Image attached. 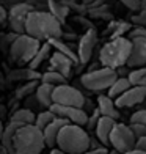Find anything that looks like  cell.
<instances>
[{"label":"cell","instance_id":"1","mask_svg":"<svg viewBox=\"0 0 146 154\" xmlns=\"http://www.w3.org/2000/svg\"><path fill=\"white\" fill-rule=\"evenodd\" d=\"M25 33L38 38L41 41H49L52 38H61L63 24L47 10H33L27 19Z\"/></svg>","mask_w":146,"mask_h":154},{"label":"cell","instance_id":"2","mask_svg":"<svg viewBox=\"0 0 146 154\" xmlns=\"http://www.w3.org/2000/svg\"><path fill=\"white\" fill-rule=\"evenodd\" d=\"M90 145H91V137L88 135L85 126L74 123L66 124L57 140V148L63 149L68 154H83L90 149Z\"/></svg>","mask_w":146,"mask_h":154},{"label":"cell","instance_id":"3","mask_svg":"<svg viewBox=\"0 0 146 154\" xmlns=\"http://www.w3.org/2000/svg\"><path fill=\"white\" fill-rule=\"evenodd\" d=\"M44 148H47V145L43 129L36 124L20 126L14 138L16 154H43Z\"/></svg>","mask_w":146,"mask_h":154},{"label":"cell","instance_id":"4","mask_svg":"<svg viewBox=\"0 0 146 154\" xmlns=\"http://www.w3.org/2000/svg\"><path fill=\"white\" fill-rule=\"evenodd\" d=\"M130 52H132V41L126 36H120V38L110 39L101 49L99 61L102 63V66L118 69L120 66L127 65Z\"/></svg>","mask_w":146,"mask_h":154},{"label":"cell","instance_id":"5","mask_svg":"<svg viewBox=\"0 0 146 154\" xmlns=\"http://www.w3.org/2000/svg\"><path fill=\"white\" fill-rule=\"evenodd\" d=\"M41 44V39L32 36L29 33L19 35L17 39L13 43L8 52V61L14 65H30V61L38 54Z\"/></svg>","mask_w":146,"mask_h":154},{"label":"cell","instance_id":"6","mask_svg":"<svg viewBox=\"0 0 146 154\" xmlns=\"http://www.w3.org/2000/svg\"><path fill=\"white\" fill-rule=\"evenodd\" d=\"M118 77L120 75H118L116 69L102 66L99 69H96V71H87L85 74H82L80 80L88 91L101 94L102 91H108Z\"/></svg>","mask_w":146,"mask_h":154},{"label":"cell","instance_id":"7","mask_svg":"<svg viewBox=\"0 0 146 154\" xmlns=\"http://www.w3.org/2000/svg\"><path fill=\"white\" fill-rule=\"evenodd\" d=\"M137 137L135 134L132 132L130 126L127 124H121V123H116V126L113 128L112 134H110V146L113 149L120 151L121 154H126L132 149L137 148Z\"/></svg>","mask_w":146,"mask_h":154},{"label":"cell","instance_id":"8","mask_svg":"<svg viewBox=\"0 0 146 154\" xmlns=\"http://www.w3.org/2000/svg\"><path fill=\"white\" fill-rule=\"evenodd\" d=\"M35 10V6L30 2H17L13 3L8 8V27L11 32H16L19 35L25 33L27 29V19L30 13Z\"/></svg>","mask_w":146,"mask_h":154},{"label":"cell","instance_id":"9","mask_svg":"<svg viewBox=\"0 0 146 154\" xmlns=\"http://www.w3.org/2000/svg\"><path fill=\"white\" fill-rule=\"evenodd\" d=\"M85 96L75 85H69L63 83L60 87H55L53 90V104H61V106H71V107H83Z\"/></svg>","mask_w":146,"mask_h":154},{"label":"cell","instance_id":"10","mask_svg":"<svg viewBox=\"0 0 146 154\" xmlns=\"http://www.w3.org/2000/svg\"><path fill=\"white\" fill-rule=\"evenodd\" d=\"M97 44V32L96 29H88L85 33L82 35V38L79 39V49H77V54H79V58H80V65H87V63L91 60L93 57V52H94V47Z\"/></svg>","mask_w":146,"mask_h":154},{"label":"cell","instance_id":"11","mask_svg":"<svg viewBox=\"0 0 146 154\" xmlns=\"http://www.w3.org/2000/svg\"><path fill=\"white\" fill-rule=\"evenodd\" d=\"M50 110L57 116H63L66 120H69L74 124L79 126H87L90 115L80 107H71V106H61V104H52Z\"/></svg>","mask_w":146,"mask_h":154},{"label":"cell","instance_id":"12","mask_svg":"<svg viewBox=\"0 0 146 154\" xmlns=\"http://www.w3.org/2000/svg\"><path fill=\"white\" fill-rule=\"evenodd\" d=\"M146 99V87H134L132 85L124 94H121L118 99H115L116 106L120 109H129L144 102Z\"/></svg>","mask_w":146,"mask_h":154},{"label":"cell","instance_id":"13","mask_svg":"<svg viewBox=\"0 0 146 154\" xmlns=\"http://www.w3.org/2000/svg\"><path fill=\"white\" fill-rule=\"evenodd\" d=\"M132 41V52L127 61L130 68H141L146 65V38H135Z\"/></svg>","mask_w":146,"mask_h":154},{"label":"cell","instance_id":"14","mask_svg":"<svg viewBox=\"0 0 146 154\" xmlns=\"http://www.w3.org/2000/svg\"><path fill=\"white\" fill-rule=\"evenodd\" d=\"M49 69H53V71H58L61 72L65 77H71V72H72V66L75 65V63L66 57L65 54H61L58 51H55L52 52L50 55V58H49Z\"/></svg>","mask_w":146,"mask_h":154},{"label":"cell","instance_id":"15","mask_svg":"<svg viewBox=\"0 0 146 154\" xmlns=\"http://www.w3.org/2000/svg\"><path fill=\"white\" fill-rule=\"evenodd\" d=\"M69 123H71V121L66 120V118L57 116V118H55V120L44 129V138H46L47 148L52 149V148H55V146H57V140H58V135H60L61 129H63L66 124H69Z\"/></svg>","mask_w":146,"mask_h":154},{"label":"cell","instance_id":"16","mask_svg":"<svg viewBox=\"0 0 146 154\" xmlns=\"http://www.w3.org/2000/svg\"><path fill=\"white\" fill-rule=\"evenodd\" d=\"M43 74H39L38 69H33L30 66H20L16 69H10L6 74L8 82H29V80H41Z\"/></svg>","mask_w":146,"mask_h":154},{"label":"cell","instance_id":"17","mask_svg":"<svg viewBox=\"0 0 146 154\" xmlns=\"http://www.w3.org/2000/svg\"><path fill=\"white\" fill-rule=\"evenodd\" d=\"M116 126V120L110 116H101V120L97 121L94 132H96V138L104 145V146H110V134H112L113 128Z\"/></svg>","mask_w":146,"mask_h":154},{"label":"cell","instance_id":"18","mask_svg":"<svg viewBox=\"0 0 146 154\" xmlns=\"http://www.w3.org/2000/svg\"><path fill=\"white\" fill-rule=\"evenodd\" d=\"M96 106L97 109L101 110V113L104 116H110V118H113V120H118L121 115H120V107L116 106V102L113 97H110L108 94H99L97 96V101H96Z\"/></svg>","mask_w":146,"mask_h":154},{"label":"cell","instance_id":"19","mask_svg":"<svg viewBox=\"0 0 146 154\" xmlns=\"http://www.w3.org/2000/svg\"><path fill=\"white\" fill-rule=\"evenodd\" d=\"M49 43L52 44V47L55 49V51H58L61 54H65L66 57L71 58L75 65H80V58H79V54H77V49L79 46H75V44H66L61 38H52V39H49Z\"/></svg>","mask_w":146,"mask_h":154},{"label":"cell","instance_id":"20","mask_svg":"<svg viewBox=\"0 0 146 154\" xmlns=\"http://www.w3.org/2000/svg\"><path fill=\"white\" fill-rule=\"evenodd\" d=\"M20 126L13 123V121H8V124L2 129V146L5 149H8L10 154H16V149H14V138H16V134L19 131Z\"/></svg>","mask_w":146,"mask_h":154},{"label":"cell","instance_id":"21","mask_svg":"<svg viewBox=\"0 0 146 154\" xmlns=\"http://www.w3.org/2000/svg\"><path fill=\"white\" fill-rule=\"evenodd\" d=\"M35 120H36V113L33 110L27 107H19L10 113L8 121H13L19 126H27V124H35Z\"/></svg>","mask_w":146,"mask_h":154},{"label":"cell","instance_id":"22","mask_svg":"<svg viewBox=\"0 0 146 154\" xmlns=\"http://www.w3.org/2000/svg\"><path fill=\"white\" fill-rule=\"evenodd\" d=\"M53 90H55V87L41 82L38 85V88H36V91H35V94H36V97L39 99V102L44 106V109L52 107V104H53Z\"/></svg>","mask_w":146,"mask_h":154},{"label":"cell","instance_id":"23","mask_svg":"<svg viewBox=\"0 0 146 154\" xmlns=\"http://www.w3.org/2000/svg\"><path fill=\"white\" fill-rule=\"evenodd\" d=\"M47 10L50 11L61 24H63L65 20H66V17H68V14H69V11H71V8H69V6H68L65 2H58V0H49Z\"/></svg>","mask_w":146,"mask_h":154},{"label":"cell","instance_id":"24","mask_svg":"<svg viewBox=\"0 0 146 154\" xmlns=\"http://www.w3.org/2000/svg\"><path fill=\"white\" fill-rule=\"evenodd\" d=\"M130 87H132V83L129 80V77H118L116 82L110 87V90L107 91V94L110 97H113V99H118V97L126 93Z\"/></svg>","mask_w":146,"mask_h":154},{"label":"cell","instance_id":"25","mask_svg":"<svg viewBox=\"0 0 146 154\" xmlns=\"http://www.w3.org/2000/svg\"><path fill=\"white\" fill-rule=\"evenodd\" d=\"M38 80H29V82H22L20 85L14 90V99L17 101H24L25 97H29L30 94H35L38 88Z\"/></svg>","mask_w":146,"mask_h":154},{"label":"cell","instance_id":"26","mask_svg":"<svg viewBox=\"0 0 146 154\" xmlns=\"http://www.w3.org/2000/svg\"><path fill=\"white\" fill-rule=\"evenodd\" d=\"M52 44L50 43H49V41H46V43L43 44V46H41L39 47V51H38V54L36 55H35V58L30 61V68H33V69H38L41 65H43V63L47 60V58H50V52H52Z\"/></svg>","mask_w":146,"mask_h":154},{"label":"cell","instance_id":"27","mask_svg":"<svg viewBox=\"0 0 146 154\" xmlns=\"http://www.w3.org/2000/svg\"><path fill=\"white\" fill-rule=\"evenodd\" d=\"M41 82L49 83V85H52V87H60V85H63V83H68V77H65L58 71L47 69V71L43 74V77H41Z\"/></svg>","mask_w":146,"mask_h":154},{"label":"cell","instance_id":"28","mask_svg":"<svg viewBox=\"0 0 146 154\" xmlns=\"http://www.w3.org/2000/svg\"><path fill=\"white\" fill-rule=\"evenodd\" d=\"M129 80L134 87H146V66L134 68L129 74Z\"/></svg>","mask_w":146,"mask_h":154},{"label":"cell","instance_id":"29","mask_svg":"<svg viewBox=\"0 0 146 154\" xmlns=\"http://www.w3.org/2000/svg\"><path fill=\"white\" fill-rule=\"evenodd\" d=\"M55 118H57V115H55L50 109H46V110H43V112H39V113H36V120H35V124H36L39 129L44 131L47 126L55 120Z\"/></svg>","mask_w":146,"mask_h":154},{"label":"cell","instance_id":"30","mask_svg":"<svg viewBox=\"0 0 146 154\" xmlns=\"http://www.w3.org/2000/svg\"><path fill=\"white\" fill-rule=\"evenodd\" d=\"M130 27H132V25L127 24V22H113V24H110V29H108L110 36H112V39L120 38V36H124V33L129 32Z\"/></svg>","mask_w":146,"mask_h":154},{"label":"cell","instance_id":"31","mask_svg":"<svg viewBox=\"0 0 146 154\" xmlns=\"http://www.w3.org/2000/svg\"><path fill=\"white\" fill-rule=\"evenodd\" d=\"M24 107L33 110L35 113H39V112L46 110V109H44V106L39 102V99L36 97V94H30L29 97H25V99H24Z\"/></svg>","mask_w":146,"mask_h":154},{"label":"cell","instance_id":"32","mask_svg":"<svg viewBox=\"0 0 146 154\" xmlns=\"http://www.w3.org/2000/svg\"><path fill=\"white\" fill-rule=\"evenodd\" d=\"M17 36H19V33H16V32H11V33L3 35V39H2V49H3V54L8 55L10 47H11L13 43H14V41L17 39Z\"/></svg>","mask_w":146,"mask_h":154},{"label":"cell","instance_id":"33","mask_svg":"<svg viewBox=\"0 0 146 154\" xmlns=\"http://www.w3.org/2000/svg\"><path fill=\"white\" fill-rule=\"evenodd\" d=\"M129 123H137V124H144L146 126V109L137 110L130 115V121Z\"/></svg>","mask_w":146,"mask_h":154},{"label":"cell","instance_id":"34","mask_svg":"<svg viewBox=\"0 0 146 154\" xmlns=\"http://www.w3.org/2000/svg\"><path fill=\"white\" fill-rule=\"evenodd\" d=\"M120 2L130 11H140L143 8V0H120Z\"/></svg>","mask_w":146,"mask_h":154},{"label":"cell","instance_id":"35","mask_svg":"<svg viewBox=\"0 0 146 154\" xmlns=\"http://www.w3.org/2000/svg\"><path fill=\"white\" fill-rule=\"evenodd\" d=\"M129 126H130V129H132V132H134V134H135L137 140H140V138L146 137V126H144V124L129 123Z\"/></svg>","mask_w":146,"mask_h":154},{"label":"cell","instance_id":"36","mask_svg":"<svg viewBox=\"0 0 146 154\" xmlns=\"http://www.w3.org/2000/svg\"><path fill=\"white\" fill-rule=\"evenodd\" d=\"M129 39H135V38H146V27L141 25H135L134 29L129 32Z\"/></svg>","mask_w":146,"mask_h":154},{"label":"cell","instance_id":"37","mask_svg":"<svg viewBox=\"0 0 146 154\" xmlns=\"http://www.w3.org/2000/svg\"><path fill=\"white\" fill-rule=\"evenodd\" d=\"M132 22H134L135 25L146 27V8H141L140 11H138V14L132 16Z\"/></svg>","mask_w":146,"mask_h":154},{"label":"cell","instance_id":"38","mask_svg":"<svg viewBox=\"0 0 146 154\" xmlns=\"http://www.w3.org/2000/svg\"><path fill=\"white\" fill-rule=\"evenodd\" d=\"M101 116H102V113H101V110L99 109H96L91 115H90V118H88V123H87V128L88 129H94L96 128V124H97V121L101 120Z\"/></svg>","mask_w":146,"mask_h":154},{"label":"cell","instance_id":"39","mask_svg":"<svg viewBox=\"0 0 146 154\" xmlns=\"http://www.w3.org/2000/svg\"><path fill=\"white\" fill-rule=\"evenodd\" d=\"M0 22L2 25H8V8L6 6H0Z\"/></svg>","mask_w":146,"mask_h":154},{"label":"cell","instance_id":"40","mask_svg":"<svg viewBox=\"0 0 146 154\" xmlns=\"http://www.w3.org/2000/svg\"><path fill=\"white\" fill-rule=\"evenodd\" d=\"M110 151L107 149V146H101V148H94V149H88L83 154H108Z\"/></svg>","mask_w":146,"mask_h":154},{"label":"cell","instance_id":"41","mask_svg":"<svg viewBox=\"0 0 146 154\" xmlns=\"http://www.w3.org/2000/svg\"><path fill=\"white\" fill-rule=\"evenodd\" d=\"M129 68H130V66H127V65H124V66H120V68L116 69L118 75H120V77H129V74H130Z\"/></svg>","mask_w":146,"mask_h":154},{"label":"cell","instance_id":"42","mask_svg":"<svg viewBox=\"0 0 146 154\" xmlns=\"http://www.w3.org/2000/svg\"><path fill=\"white\" fill-rule=\"evenodd\" d=\"M137 148H140V149L146 151V137H143V138L138 140V142H137Z\"/></svg>","mask_w":146,"mask_h":154},{"label":"cell","instance_id":"43","mask_svg":"<svg viewBox=\"0 0 146 154\" xmlns=\"http://www.w3.org/2000/svg\"><path fill=\"white\" fill-rule=\"evenodd\" d=\"M126 154H146V151H143V149H140V148H135V149H132V151H129V152H126Z\"/></svg>","mask_w":146,"mask_h":154},{"label":"cell","instance_id":"44","mask_svg":"<svg viewBox=\"0 0 146 154\" xmlns=\"http://www.w3.org/2000/svg\"><path fill=\"white\" fill-rule=\"evenodd\" d=\"M50 154H68V152H65L63 149H60V148H52Z\"/></svg>","mask_w":146,"mask_h":154},{"label":"cell","instance_id":"45","mask_svg":"<svg viewBox=\"0 0 146 154\" xmlns=\"http://www.w3.org/2000/svg\"><path fill=\"white\" fill-rule=\"evenodd\" d=\"M0 154H10V152H8V149H5L3 146H2V149H0Z\"/></svg>","mask_w":146,"mask_h":154},{"label":"cell","instance_id":"46","mask_svg":"<svg viewBox=\"0 0 146 154\" xmlns=\"http://www.w3.org/2000/svg\"><path fill=\"white\" fill-rule=\"evenodd\" d=\"M19 2H29V0H19Z\"/></svg>","mask_w":146,"mask_h":154},{"label":"cell","instance_id":"47","mask_svg":"<svg viewBox=\"0 0 146 154\" xmlns=\"http://www.w3.org/2000/svg\"><path fill=\"white\" fill-rule=\"evenodd\" d=\"M143 2H146V0H143Z\"/></svg>","mask_w":146,"mask_h":154}]
</instances>
